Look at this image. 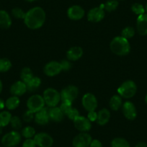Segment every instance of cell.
Segmentation results:
<instances>
[{
  "label": "cell",
  "mask_w": 147,
  "mask_h": 147,
  "mask_svg": "<svg viewBox=\"0 0 147 147\" xmlns=\"http://www.w3.org/2000/svg\"><path fill=\"white\" fill-rule=\"evenodd\" d=\"M80 115V112L77 109L74 108V107H72L71 110L69 112V113L66 115V116H68V118H69L71 121H74V119L77 118V117Z\"/></svg>",
  "instance_id": "74e56055"
},
{
  "label": "cell",
  "mask_w": 147,
  "mask_h": 147,
  "mask_svg": "<svg viewBox=\"0 0 147 147\" xmlns=\"http://www.w3.org/2000/svg\"><path fill=\"white\" fill-rule=\"evenodd\" d=\"M26 1L28 2H35V1H36V0H26Z\"/></svg>",
  "instance_id": "bcb514c9"
},
{
  "label": "cell",
  "mask_w": 147,
  "mask_h": 147,
  "mask_svg": "<svg viewBox=\"0 0 147 147\" xmlns=\"http://www.w3.org/2000/svg\"><path fill=\"white\" fill-rule=\"evenodd\" d=\"M89 147H103V146L100 140L92 139V141H91V144H90Z\"/></svg>",
  "instance_id": "b9f144b4"
},
{
  "label": "cell",
  "mask_w": 147,
  "mask_h": 147,
  "mask_svg": "<svg viewBox=\"0 0 147 147\" xmlns=\"http://www.w3.org/2000/svg\"><path fill=\"white\" fill-rule=\"evenodd\" d=\"M87 118L90 120V121L91 123L94 122V121H97V113H96L95 111H91V112H88Z\"/></svg>",
  "instance_id": "60d3db41"
},
{
  "label": "cell",
  "mask_w": 147,
  "mask_h": 147,
  "mask_svg": "<svg viewBox=\"0 0 147 147\" xmlns=\"http://www.w3.org/2000/svg\"><path fill=\"white\" fill-rule=\"evenodd\" d=\"M105 15L104 9V4L97 7L90 9L87 13V20L92 22H99L102 20Z\"/></svg>",
  "instance_id": "30bf717a"
},
{
  "label": "cell",
  "mask_w": 147,
  "mask_h": 147,
  "mask_svg": "<svg viewBox=\"0 0 147 147\" xmlns=\"http://www.w3.org/2000/svg\"><path fill=\"white\" fill-rule=\"evenodd\" d=\"M62 71H69L71 68V63L69 60H63L60 62Z\"/></svg>",
  "instance_id": "f35d334b"
},
{
  "label": "cell",
  "mask_w": 147,
  "mask_h": 147,
  "mask_svg": "<svg viewBox=\"0 0 147 147\" xmlns=\"http://www.w3.org/2000/svg\"><path fill=\"white\" fill-rule=\"evenodd\" d=\"M12 15L14 18H17V19L24 20L25 19V15H26V12H24L21 8L15 7L14 9H12Z\"/></svg>",
  "instance_id": "e575fe53"
},
{
  "label": "cell",
  "mask_w": 147,
  "mask_h": 147,
  "mask_svg": "<svg viewBox=\"0 0 147 147\" xmlns=\"http://www.w3.org/2000/svg\"><path fill=\"white\" fill-rule=\"evenodd\" d=\"M74 127L80 132H87L92 128V124L90 120L84 116L79 115L73 121Z\"/></svg>",
  "instance_id": "5bb4252c"
},
{
  "label": "cell",
  "mask_w": 147,
  "mask_h": 147,
  "mask_svg": "<svg viewBox=\"0 0 147 147\" xmlns=\"http://www.w3.org/2000/svg\"><path fill=\"white\" fill-rule=\"evenodd\" d=\"M49 115L50 120L56 123L62 121L64 117V114L63 113L60 107L57 106L53 107H49Z\"/></svg>",
  "instance_id": "ffe728a7"
},
{
  "label": "cell",
  "mask_w": 147,
  "mask_h": 147,
  "mask_svg": "<svg viewBox=\"0 0 147 147\" xmlns=\"http://www.w3.org/2000/svg\"><path fill=\"white\" fill-rule=\"evenodd\" d=\"M34 120L37 124L40 125H44L49 123L50 121L49 115V107H44L40 111L35 113Z\"/></svg>",
  "instance_id": "2e32d148"
},
{
  "label": "cell",
  "mask_w": 147,
  "mask_h": 147,
  "mask_svg": "<svg viewBox=\"0 0 147 147\" xmlns=\"http://www.w3.org/2000/svg\"><path fill=\"white\" fill-rule=\"evenodd\" d=\"M110 118V113L107 108H102L97 113V123L98 125H106L109 122Z\"/></svg>",
  "instance_id": "44dd1931"
},
{
  "label": "cell",
  "mask_w": 147,
  "mask_h": 147,
  "mask_svg": "<svg viewBox=\"0 0 147 147\" xmlns=\"http://www.w3.org/2000/svg\"><path fill=\"white\" fill-rule=\"evenodd\" d=\"M145 102H146V104L147 105V94H146V97H145Z\"/></svg>",
  "instance_id": "7dc6e473"
},
{
  "label": "cell",
  "mask_w": 147,
  "mask_h": 147,
  "mask_svg": "<svg viewBox=\"0 0 147 147\" xmlns=\"http://www.w3.org/2000/svg\"><path fill=\"white\" fill-rule=\"evenodd\" d=\"M84 9L79 5H73L67 10L68 18L71 20H80L84 18Z\"/></svg>",
  "instance_id": "9a60e30c"
},
{
  "label": "cell",
  "mask_w": 147,
  "mask_h": 147,
  "mask_svg": "<svg viewBox=\"0 0 147 147\" xmlns=\"http://www.w3.org/2000/svg\"><path fill=\"white\" fill-rule=\"evenodd\" d=\"M44 99L43 96L40 94H33L28 98L27 101V107L28 110L33 112L34 113L38 112L45 107Z\"/></svg>",
  "instance_id": "8992f818"
},
{
  "label": "cell",
  "mask_w": 147,
  "mask_h": 147,
  "mask_svg": "<svg viewBox=\"0 0 147 147\" xmlns=\"http://www.w3.org/2000/svg\"><path fill=\"white\" fill-rule=\"evenodd\" d=\"M20 103V100L19 97L17 96H11L5 101V107L8 110H14L18 108Z\"/></svg>",
  "instance_id": "603a6c76"
},
{
  "label": "cell",
  "mask_w": 147,
  "mask_h": 147,
  "mask_svg": "<svg viewBox=\"0 0 147 147\" xmlns=\"http://www.w3.org/2000/svg\"><path fill=\"white\" fill-rule=\"evenodd\" d=\"M137 92L136 84L132 80H127L118 87V93L121 97L125 99L132 98Z\"/></svg>",
  "instance_id": "3957f363"
},
{
  "label": "cell",
  "mask_w": 147,
  "mask_h": 147,
  "mask_svg": "<svg viewBox=\"0 0 147 147\" xmlns=\"http://www.w3.org/2000/svg\"><path fill=\"white\" fill-rule=\"evenodd\" d=\"M13 147H17V146H13Z\"/></svg>",
  "instance_id": "f907efd6"
},
{
  "label": "cell",
  "mask_w": 147,
  "mask_h": 147,
  "mask_svg": "<svg viewBox=\"0 0 147 147\" xmlns=\"http://www.w3.org/2000/svg\"><path fill=\"white\" fill-rule=\"evenodd\" d=\"M110 50L114 54L119 56H124L128 55L131 51V46L128 39L123 37H115L110 42Z\"/></svg>",
  "instance_id": "7a4b0ae2"
},
{
  "label": "cell",
  "mask_w": 147,
  "mask_h": 147,
  "mask_svg": "<svg viewBox=\"0 0 147 147\" xmlns=\"http://www.w3.org/2000/svg\"><path fill=\"white\" fill-rule=\"evenodd\" d=\"M111 147H131V146L126 139L121 137H117L111 141Z\"/></svg>",
  "instance_id": "83f0119b"
},
{
  "label": "cell",
  "mask_w": 147,
  "mask_h": 147,
  "mask_svg": "<svg viewBox=\"0 0 147 147\" xmlns=\"http://www.w3.org/2000/svg\"><path fill=\"white\" fill-rule=\"evenodd\" d=\"M118 0H107L106 3L104 4V9L109 12H113L118 8Z\"/></svg>",
  "instance_id": "f546056e"
},
{
  "label": "cell",
  "mask_w": 147,
  "mask_h": 147,
  "mask_svg": "<svg viewBox=\"0 0 147 147\" xmlns=\"http://www.w3.org/2000/svg\"><path fill=\"white\" fill-rule=\"evenodd\" d=\"M33 139L38 147H51L53 144V138L47 133L41 132L35 134Z\"/></svg>",
  "instance_id": "9c48e42d"
},
{
  "label": "cell",
  "mask_w": 147,
  "mask_h": 147,
  "mask_svg": "<svg viewBox=\"0 0 147 147\" xmlns=\"http://www.w3.org/2000/svg\"><path fill=\"white\" fill-rule=\"evenodd\" d=\"M27 90V86L25 82L22 81H18L12 84L10 87V93L14 96L20 97L25 94Z\"/></svg>",
  "instance_id": "ac0fdd59"
},
{
  "label": "cell",
  "mask_w": 147,
  "mask_h": 147,
  "mask_svg": "<svg viewBox=\"0 0 147 147\" xmlns=\"http://www.w3.org/2000/svg\"><path fill=\"white\" fill-rule=\"evenodd\" d=\"M11 126L15 129V131H18V130L22 128V121L20 118L18 116H12V119L10 121Z\"/></svg>",
  "instance_id": "836d02e7"
},
{
  "label": "cell",
  "mask_w": 147,
  "mask_h": 147,
  "mask_svg": "<svg viewBox=\"0 0 147 147\" xmlns=\"http://www.w3.org/2000/svg\"><path fill=\"white\" fill-rule=\"evenodd\" d=\"M121 1H123V0H121Z\"/></svg>",
  "instance_id": "816d5d0a"
},
{
  "label": "cell",
  "mask_w": 147,
  "mask_h": 147,
  "mask_svg": "<svg viewBox=\"0 0 147 147\" xmlns=\"http://www.w3.org/2000/svg\"><path fill=\"white\" fill-rule=\"evenodd\" d=\"M136 29L139 35L143 36L147 35V13L138 16L136 20Z\"/></svg>",
  "instance_id": "e0dca14e"
},
{
  "label": "cell",
  "mask_w": 147,
  "mask_h": 147,
  "mask_svg": "<svg viewBox=\"0 0 147 147\" xmlns=\"http://www.w3.org/2000/svg\"><path fill=\"white\" fill-rule=\"evenodd\" d=\"M59 107H60L62 112H63V113L64 114V115H66L73 107H72L71 102H62Z\"/></svg>",
  "instance_id": "d590c367"
},
{
  "label": "cell",
  "mask_w": 147,
  "mask_h": 147,
  "mask_svg": "<svg viewBox=\"0 0 147 147\" xmlns=\"http://www.w3.org/2000/svg\"><path fill=\"white\" fill-rule=\"evenodd\" d=\"M43 71L46 75L48 77H55L61 73L62 68L60 62L51 61L45 65Z\"/></svg>",
  "instance_id": "7c38bea8"
},
{
  "label": "cell",
  "mask_w": 147,
  "mask_h": 147,
  "mask_svg": "<svg viewBox=\"0 0 147 147\" xmlns=\"http://www.w3.org/2000/svg\"><path fill=\"white\" fill-rule=\"evenodd\" d=\"M60 94L61 102H69L72 103L78 97L79 90L76 86L69 85L64 87Z\"/></svg>",
  "instance_id": "52a82bcc"
},
{
  "label": "cell",
  "mask_w": 147,
  "mask_h": 147,
  "mask_svg": "<svg viewBox=\"0 0 147 147\" xmlns=\"http://www.w3.org/2000/svg\"><path fill=\"white\" fill-rule=\"evenodd\" d=\"M145 10H146V12L147 13V3H146V7H145Z\"/></svg>",
  "instance_id": "681fc988"
},
{
  "label": "cell",
  "mask_w": 147,
  "mask_h": 147,
  "mask_svg": "<svg viewBox=\"0 0 147 147\" xmlns=\"http://www.w3.org/2000/svg\"><path fill=\"white\" fill-rule=\"evenodd\" d=\"M2 127H0V134H2Z\"/></svg>",
  "instance_id": "c3c4849f"
},
{
  "label": "cell",
  "mask_w": 147,
  "mask_h": 147,
  "mask_svg": "<svg viewBox=\"0 0 147 147\" xmlns=\"http://www.w3.org/2000/svg\"><path fill=\"white\" fill-rule=\"evenodd\" d=\"M131 10H132V12H134L135 15H138V16L146 13L145 7L139 3L134 4V5H132V7H131Z\"/></svg>",
  "instance_id": "d6a6232c"
},
{
  "label": "cell",
  "mask_w": 147,
  "mask_h": 147,
  "mask_svg": "<svg viewBox=\"0 0 147 147\" xmlns=\"http://www.w3.org/2000/svg\"><path fill=\"white\" fill-rule=\"evenodd\" d=\"M46 18V15L44 9L40 7H35L26 12L23 20L29 29L37 30L44 25Z\"/></svg>",
  "instance_id": "6da1fadb"
},
{
  "label": "cell",
  "mask_w": 147,
  "mask_h": 147,
  "mask_svg": "<svg viewBox=\"0 0 147 147\" xmlns=\"http://www.w3.org/2000/svg\"><path fill=\"white\" fill-rule=\"evenodd\" d=\"M45 103L49 107H56L59 104L61 100L60 92L54 88H47L43 92V95Z\"/></svg>",
  "instance_id": "277c9868"
},
{
  "label": "cell",
  "mask_w": 147,
  "mask_h": 147,
  "mask_svg": "<svg viewBox=\"0 0 147 147\" xmlns=\"http://www.w3.org/2000/svg\"><path fill=\"white\" fill-rule=\"evenodd\" d=\"M41 85V80L38 77H33L26 84L27 90L30 92L36 91Z\"/></svg>",
  "instance_id": "d4e9b609"
},
{
  "label": "cell",
  "mask_w": 147,
  "mask_h": 147,
  "mask_svg": "<svg viewBox=\"0 0 147 147\" xmlns=\"http://www.w3.org/2000/svg\"><path fill=\"white\" fill-rule=\"evenodd\" d=\"M12 25L10 15L5 10H0V28L2 29H9Z\"/></svg>",
  "instance_id": "7402d4cb"
},
{
  "label": "cell",
  "mask_w": 147,
  "mask_h": 147,
  "mask_svg": "<svg viewBox=\"0 0 147 147\" xmlns=\"http://www.w3.org/2000/svg\"><path fill=\"white\" fill-rule=\"evenodd\" d=\"M82 103L84 108L87 112L95 111L97 105H98L97 98L92 93H87L84 94L82 99Z\"/></svg>",
  "instance_id": "8fae6325"
},
{
  "label": "cell",
  "mask_w": 147,
  "mask_h": 147,
  "mask_svg": "<svg viewBox=\"0 0 147 147\" xmlns=\"http://www.w3.org/2000/svg\"><path fill=\"white\" fill-rule=\"evenodd\" d=\"M109 105L111 110L114 111H117L119 110L123 105L122 97L118 94V95H113L110 98L109 102Z\"/></svg>",
  "instance_id": "cb8c5ba5"
},
{
  "label": "cell",
  "mask_w": 147,
  "mask_h": 147,
  "mask_svg": "<svg viewBox=\"0 0 147 147\" xmlns=\"http://www.w3.org/2000/svg\"><path fill=\"white\" fill-rule=\"evenodd\" d=\"M33 73L32 70L28 67H25L22 69L20 72V79L21 81L25 82V84L28 82L33 77Z\"/></svg>",
  "instance_id": "4316f807"
},
{
  "label": "cell",
  "mask_w": 147,
  "mask_h": 147,
  "mask_svg": "<svg viewBox=\"0 0 147 147\" xmlns=\"http://www.w3.org/2000/svg\"><path fill=\"white\" fill-rule=\"evenodd\" d=\"M135 147H147V144L145 142H139L136 145Z\"/></svg>",
  "instance_id": "ee69618b"
},
{
  "label": "cell",
  "mask_w": 147,
  "mask_h": 147,
  "mask_svg": "<svg viewBox=\"0 0 147 147\" xmlns=\"http://www.w3.org/2000/svg\"><path fill=\"white\" fill-rule=\"evenodd\" d=\"M122 110L123 115L129 121H134L137 117V110L136 106L133 102L126 101L122 105Z\"/></svg>",
  "instance_id": "4fadbf2b"
},
{
  "label": "cell",
  "mask_w": 147,
  "mask_h": 147,
  "mask_svg": "<svg viewBox=\"0 0 147 147\" xmlns=\"http://www.w3.org/2000/svg\"><path fill=\"white\" fill-rule=\"evenodd\" d=\"M92 138L87 132H81L77 134L72 141L74 147H89Z\"/></svg>",
  "instance_id": "ba28073f"
},
{
  "label": "cell",
  "mask_w": 147,
  "mask_h": 147,
  "mask_svg": "<svg viewBox=\"0 0 147 147\" xmlns=\"http://www.w3.org/2000/svg\"><path fill=\"white\" fill-rule=\"evenodd\" d=\"M83 55V50L81 47L74 46L70 48L66 52V56L68 60L70 61H76L81 59Z\"/></svg>",
  "instance_id": "d6986e66"
},
{
  "label": "cell",
  "mask_w": 147,
  "mask_h": 147,
  "mask_svg": "<svg viewBox=\"0 0 147 147\" xmlns=\"http://www.w3.org/2000/svg\"><path fill=\"white\" fill-rule=\"evenodd\" d=\"M36 144L33 138H26L22 144V147H36Z\"/></svg>",
  "instance_id": "ab89813d"
},
{
  "label": "cell",
  "mask_w": 147,
  "mask_h": 147,
  "mask_svg": "<svg viewBox=\"0 0 147 147\" xmlns=\"http://www.w3.org/2000/svg\"><path fill=\"white\" fill-rule=\"evenodd\" d=\"M35 130L32 126H26L22 129L21 135L25 138H32L35 135Z\"/></svg>",
  "instance_id": "4dcf8cb0"
},
{
  "label": "cell",
  "mask_w": 147,
  "mask_h": 147,
  "mask_svg": "<svg viewBox=\"0 0 147 147\" xmlns=\"http://www.w3.org/2000/svg\"><path fill=\"white\" fill-rule=\"evenodd\" d=\"M12 68V62L7 58L0 59V72L5 73Z\"/></svg>",
  "instance_id": "f1b7e54d"
},
{
  "label": "cell",
  "mask_w": 147,
  "mask_h": 147,
  "mask_svg": "<svg viewBox=\"0 0 147 147\" xmlns=\"http://www.w3.org/2000/svg\"><path fill=\"white\" fill-rule=\"evenodd\" d=\"M2 90H3V84H2V81H1V80H0V94H1V93H2Z\"/></svg>",
  "instance_id": "f6af8a7d"
},
{
  "label": "cell",
  "mask_w": 147,
  "mask_h": 147,
  "mask_svg": "<svg viewBox=\"0 0 147 147\" xmlns=\"http://www.w3.org/2000/svg\"><path fill=\"white\" fill-rule=\"evenodd\" d=\"M34 117H35V113L30 110H27L26 112H25V113L23 114V116H22V119L24 120V121L25 122H31L32 120L34 119Z\"/></svg>",
  "instance_id": "8d00e7d4"
},
{
  "label": "cell",
  "mask_w": 147,
  "mask_h": 147,
  "mask_svg": "<svg viewBox=\"0 0 147 147\" xmlns=\"http://www.w3.org/2000/svg\"><path fill=\"white\" fill-rule=\"evenodd\" d=\"M5 107V102L3 100L0 99V111Z\"/></svg>",
  "instance_id": "7bdbcfd3"
},
{
  "label": "cell",
  "mask_w": 147,
  "mask_h": 147,
  "mask_svg": "<svg viewBox=\"0 0 147 147\" xmlns=\"http://www.w3.org/2000/svg\"><path fill=\"white\" fill-rule=\"evenodd\" d=\"M135 30L133 27L131 26H128V27H125L123 29V30L121 31V36L125 38L126 39H130L131 38L135 35Z\"/></svg>",
  "instance_id": "1f68e13d"
},
{
  "label": "cell",
  "mask_w": 147,
  "mask_h": 147,
  "mask_svg": "<svg viewBox=\"0 0 147 147\" xmlns=\"http://www.w3.org/2000/svg\"><path fill=\"white\" fill-rule=\"evenodd\" d=\"M12 117V114L7 110L0 112V127L4 128L9 125L10 123Z\"/></svg>",
  "instance_id": "484cf974"
},
{
  "label": "cell",
  "mask_w": 147,
  "mask_h": 147,
  "mask_svg": "<svg viewBox=\"0 0 147 147\" xmlns=\"http://www.w3.org/2000/svg\"><path fill=\"white\" fill-rule=\"evenodd\" d=\"M22 135L18 131H12L3 136L1 142L5 147L17 146L20 143Z\"/></svg>",
  "instance_id": "5b68a950"
}]
</instances>
